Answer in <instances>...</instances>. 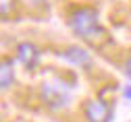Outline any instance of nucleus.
<instances>
[{
	"label": "nucleus",
	"mask_w": 131,
	"mask_h": 122,
	"mask_svg": "<svg viewBox=\"0 0 131 122\" xmlns=\"http://www.w3.org/2000/svg\"><path fill=\"white\" fill-rule=\"evenodd\" d=\"M17 60L27 71H36L40 66V50L31 42H21L17 46Z\"/></svg>",
	"instance_id": "obj_4"
},
{
	"label": "nucleus",
	"mask_w": 131,
	"mask_h": 122,
	"mask_svg": "<svg viewBox=\"0 0 131 122\" xmlns=\"http://www.w3.org/2000/svg\"><path fill=\"white\" fill-rule=\"evenodd\" d=\"M15 83V64L13 60H0V89H8Z\"/></svg>",
	"instance_id": "obj_6"
},
{
	"label": "nucleus",
	"mask_w": 131,
	"mask_h": 122,
	"mask_svg": "<svg viewBox=\"0 0 131 122\" xmlns=\"http://www.w3.org/2000/svg\"><path fill=\"white\" fill-rule=\"evenodd\" d=\"M83 114L88 122H110L112 120V106L106 99H90L83 106Z\"/></svg>",
	"instance_id": "obj_3"
},
{
	"label": "nucleus",
	"mask_w": 131,
	"mask_h": 122,
	"mask_svg": "<svg viewBox=\"0 0 131 122\" xmlns=\"http://www.w3.org/2000/svg\"><path fill=\"white\" fill-rule=\"evenodd\" d=\"M125 73H127V75L131 77V56H129V58L125 60Z\"/></svg>",
	"instance_id": "obj_9"
},
{
	"label": "nucleus",
	"mask_w": 131,
	"mask_h": 122,
	"mask_svg": "<svg viewBox=\"0 0 131 122\" xmlns=\"http://www.w3.org/2000/svg\"><path fill=\"white\" fill-rule=\"evenodd\" d=\"M15 8H17V0H0V19L13 17Z\"/></svg>",
	"instance_id": "obj_7"
},
{
	"label": "nucleus",
	"mask_w": 131,
	"mask_h": 122,
	"mask_svg": "<svg viewBox=\"0 0 131 122\" xmlns=\"http://www.w3.org/2000/svg\"><path fill=\"white\" fill-rule=\"evenodd\" d=\"M40 99L46 108L50 110H60L69 103L71 95L67 89H62L60 85H54V83H42L40 85Z\"/></svg>",
	"instance_id": "obj_2"
},
{
	"label": "nucleus",
	"mask_w": 131,
	"mask_h": 122,
	"mask_svg": "<svg viewBox=\"0 0 131 122\" xmlns=\"http://www.w3.org/2000/svg\"><path fill=\"white\" fill-rule=\"evenodd\" d=\"M27 2H29L31 6H36V8H42V6L48 4V0H27Z\"/></svg>",
	"instance_id": "obj_8"
},
{
	"label": "nucleus",
	"mask_w": 131,
	"mask_h": 122,
	"mask_svg": "<svg viewBox=\"0 0 131 122\" xmlns=\"http://www.w3.org/2000/svg\"><path fill=\"white\" fill-rule=\"evenodd\" d=\"M69 27L79 39L88 44L98 46L102 39H106V31L100 25V17H98L96 8H88V6L75 8L69 17Z\"/></svg>",
	"instance_id": "obj_1"
},
{
	"label": "nucleus",
	"mask_w": 131,
	"mask_h": 122,
	"mask_svg": "<svg viewBox=\"0 0 131 122\" xmlns=\"http://www.w3.org/2000/svg\"><path fill=\"white\" fill-rule=\"evenodd\" d=\"M123 95H125L127 99H131V85H127L125 89H123Z\"/></svg>",
	"instance_id": "obj_10"
},
{
	"label": "nucleus",
	"mask_w": 131,
	"mask_h": 122,
	"mask_svg": "<svg viewBox=\"0 0 131 122\" xmlns=\"http://www.w3.org/2000/svg\"><path fill=\"white\" fill-rule=\"evenodd\" d=\"M62 58L71 62L73 66H79V68H90L92 66V54L85 50V48H81V46H69L67 50L62 52Z\"/></svg>",
	"instance_id": "obj_5"
}]
</instances>
